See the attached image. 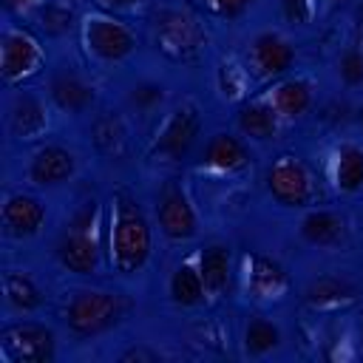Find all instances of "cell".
Returning a JSON list of instances; mask_svg holds the SVG:
<instances>
[{
    "label": "cell",
    "mask_w": 363,
    "mask_h": 363,
    "mask_svg": "<svg viewBox=\"0 0 363 363\" xmlns=\"http://www.w3.org/2000/svg\"><path fill=\"white\" fill-rule=\"evenodd\" d=\"M0 349L9 363H48V360H54L57 340L45 323L17 320V323L3 326Z\"/></svg>",
    "instance_id": "obj_4"
},
{
    "label": "cell",
    "mask_w": 363,
    "mask_h": 363,
    "mask_svg": "<svg viewBox=\"0 0 363 363\" xmlns=\"http://www.w3.org/2000/svg\"><path fill=\"white\" fill-rule=\"evenodd\" d=\"M250 62H252V68H255L258 77H267L269 79V77H281L284 71L292 68L295 51H292V45L284 37H278L272 31H264L250 45Z\"/></svg>",
    "instance_id": "obj_10"
},
{
    "label": "cell",
    "mask_w": 363,
    "mask_h": 363,
    "mask_svg": "<svg viewBox=\"0 0 363 363\" xmlns=\"http://www.w3.org/2000/svg\"><path fill=\"white\" fill-rule=\"evenodd\" d=\"M204 164L218 167V170H244L250 164V150L244 147V142L233 133H216L207 147H204Z\"/></svg>",
    "instance_id": "obj_16"
},
{
    "label": "cell",
    "mask_w": 363,
    "mask_h": 363,
    "mask_svg": "<svg viewBox=\"0 0 363 363\" xmlns=\"http://www.w3.org/2000/svg\"><path fill=\"white\" fill-rule=\"evenodd\" d=\"M349 298H354V289L346 281H340V278H318V281H312L306 286V301L318 303V306L349 301Z\"/></svg>",
    "instance_id": "obj_24"
},
{
    "label": "cell",
    "mask_w": 363,
    "mask_h": 363,
    "mask_svg": "<svg viewBox=\"0 0 363 363\" xmlns=\"http://www.w3.org/2000/svg\"><path fill=\"white\" fill-rule=\"evenodd\" d=\"M360 335H363V326H360Z\"/></svg>",
    "instance_id": "obj_35"
},
{
    "label": "cell",
    "mask_w": 363,
    "mask_h": 363,
    "mask_svg": "<svg viewBox=\"0 0 363 363\" xmlns=\"http://www.w3.org/2000/svg\"><path fill=\"white\" fill-rule=\"evenodd\" d=\"M40 62V48L34 45V40L23 31H6L3 34V45H0V71L6 82L20 79L23 74L34 71V65Z\"/></svg>",
    "instance_id": "obj_12"
},
{
    "label": "cell",
    "mask_w": 363,
    "mask_h": 363,
    "mask_svg": "<svg viewBox=\"0 0 363 363\" xmlns=\"http://www.w3.org/2000/svg\"><path fill=\"white\" fill-rule=\"evenodd\" d=\"M130 301L108 289H79L65 303V326L74 337L88 340L111 332L125 320Z\"/></svg>",
    "instance_id": "obj_2"
},
{
    "label": "cell",
    "mask_w": 363,
    "mask_h": 363,
    "mask_svg": "<svg viewBox=\"0 0 363 363\" xmlns=\"http://www.w3.org/2000/svg\"><path fill=\"white\" fill-rule=\"evenodd\" d=\"M301 235L315 247H337L346 238V221L332 210H312L301 221Z\"/></svg>",
    "instance_id": "obj_15"
},
{
    "label": "cell",
    "mask_w": 363,
    "mask_h": 363,
    "mask_svg": "<svg viewBox=\"0 0 363 363\" xmlns=\"http://www.w3.org/2000/svg\"><path fill=\"white\" fill-rule=\"evenodd\" d=\"M9 128L20 139L37 136L45 128V105L28 91L14 94V99L9 105Z\"/></svg>",
    "instance_id": "obj_14"
},
{
    "label": "cell",
    "mask_w": 363,
    "mask_h": 363,
    "mask_svg": "<svg viewBox=\"0 0 363 363\" xmlns=\"http://www.w3.org/2000/svg\"><path fill=\"white\" fill-rule=\"evenodd\" d=\"M281 343V332L275 323L264 320V318H252L244 329V349L250 354H267Z\"/></svg>",
    "instance_id": "obj_23"
},
{
    "label": "cell",
    "mask_w": 363,
    "mask_h": 363,
    "mask_svg": "<svg viewBox=\"0 0 363 363\" xmlns=\"http://www.w3.org/2000/svg\"><path fill=\"white\" fill-rule=\"evenodd\" d=\"M335 184L340 193H357L363 187V147L343 145L335 162Z\"/></svg>",
    "instance_id": "obj_22"
},
{
    "label": "cell",
    "mask_w": 363,
    "mask_h": 363,
    "mask_svg": "<svg viewBox=\"0 0 363 363\" xmlns=\"http://www.w3.org/2000/svg\"><path fill=\"white\" fill-rule=\"evenodd\" d=\"M122 136H125V130H122V125H119L116 116L105 113V116L96 119V125H94V142H96V147L102 153H116L122 147Z\"/></svg>",
    "instance_id": "obj_26"
},
{
    "label": "cell",
    "mask_w": 363,
    "mask_h": 363,
    "mask_svg": "<svg viewBox=\"0 0 363 363\" xmlns=\"http://www.w3.org/2000/svg\"><path fill=\"white\" fill-rule=\"evenodd\" d=\"M3 295H6V303L23 315L34 312L43 303V289L37 286V281L26 272H17V269L3 275Z\"/></svg>",
    "instance_id": "obj_19"
},
{
    "label": "cell",
    "mask_w": 363,
    "mask_h": 363,
    "mask_svg": "<svg viewBox=\"0 0 363 363\" xmlns=\"http://www.w3.org/2000/svg\"><path fill=\"white\" fill-rule=\"evenodd\" d=\"M281 11L289 23H306L312 14V3L309 0H281Z\"/></svg>",
    "instance_id": "obj_31"
},
{
    "label": "cell",
    "mask_w": 363,
    "mask_h": 363,
    "mask_svg": "<svg viewBox=\"0 0 363 363\" xmlns=\"http://www.w3.org/2000/svg\"><path fill=\"white\" fill-rule=\"evenodd\" d=\"M71 9H65V6H48V9H43V26L51 31V34H62V31H68L71 28Z\"/></svg>",
    "instance_id": "obj_29"
},
{
    "label": "cell",
    "mask_w": 363,
    "mask_h": 363,
    "mask_svg": "<svg viewBox=\"0 0 363 363\" xmlns=\"http://www.w3.org/2000/svg\"><path fill=\"white\" fill-rule=\"evenodd\" d=\"M45 221V204L28 193H11L3 201V230L11 238L37 235Z\"/></svg>",
    "instance_id": "obj_9"
},
{
    "label": "cell",
    "mask_w": 363,
    "mask_h": 363,
    "mask_svg": "<svg viewBox=\"0 0 363 363\" xmlns=\"http://www.w3.org/2000/svg\"><path fill=\"white\" fill-rule=\"evenodd\" d=\"M156 221H159V230L170 241H187L199 230V218H196L190 199L173 182H167L156 199Z\"/></svg>",
    "instance_id": "obj_6"
},
{
    "label": "cell",
    "mask_w": 363,
    "mask_h": 363,
    "mask_svg": "<svg viewBox=\"0 0 363 363\" xmlns=\"http://www.w3.org/2000/svg\"><path fill=\"white\" fill-rule=\"evenodd\" d=\"M94 218H96V204L88 201L85 207L77 210V216L71 218L68 230L57 241V258L68 272L94 275L96 267H99V247H96V241L91 235Z\"/></svg>",
    "instance_id": "obj_3"
},
{
    "label": "cell",
    "mask_w": 363,
    "mask_h": 363,
    "mask_svg": "<svg viewBox=\"0 0 363 363\" xmlns=\"http://www.w3.org/2000/svg\"><path fill=\"white\" fill-rule=\"evenodd\" d=\"M170 301L176 306H196L204 301V281H201V272L193 267V264H182L176 267V272L170 275Z\"/></svg>",
    "instance_id": "obj_20"
},
{
    "label": "cell",
    "mask_w": 363,
    "mask_h": 363,
    "mask_svg": "<svg viewBox=\"0 0 363 363\" xmlns=\"http://www.w3.org/2000/svg\"><path fill=\"white\" fill-rule=\"evenodd\" d=\"M272 108L278 111V116H286V119H298L309 111L312 105V88L303 82V79H284L275 85L272 96H269Z\"/></svg>",
    "instance_id": "obj_18"
},
{
    "label": "cell",
    "mask_w": 363,
    "mask_h": 363,
    "mask_svg": "<svg viewBox=\"0 0 363 363\" xmlns=\"http://www.w3.org/2000/svg\"><path fill=\"white\" fill-rule=\"evenodd\" d=\"M150 247H153V235H150V224H147L142 207L136 204L133 196L116 193V199H113V227H111L113 267L122 275H136L147 264Z\"/></svg>",
    "instance_id": "obj_1"
},
{
    "label": "cell",
    "mask_w": 363,
    "mask_h": 363,
    "mask_svg": "<svg viewBox=\"0 0 363 363\" xmlns=\"http://www.w3.org/2000/svg\"><path fill=\"white\" fill-rule=\"evenodd\" d=\"M284 284H286V278H284V272H281L278 264H272L267 258H255V267H252V289L258 295H272Z\"/></svg>",
    "instance_id": "obj_25"
},
{
    "label": "cell",
    "mask_w": 363,
    "mask_h": 363,
    "mask_svg": "<svg viewBox=\"0 0 363 363\" xmlns=\"http://www.w3.org/2000/svg\"><path fill=\"white\" fill-rule=\"evenodd\" d=\"M199 272H201V281H204L207 292L218 295L230 284V250L221 247V244L207 247L199 258Z\"/></svg>",
    "instance_id": "obj_21"
},
{
    "label": "cell",
    "mask_w": 363,
    "mask_h": 363,
    "mask_svg": "<svg viewBox=\"0 0 363 363\" xmlns=\"http://www.w3.org/2000/svg\"><path fill=\"white\" fill-rule=\"evenodd\" d=\"M238 130L250 139H272V133L278 130V111L272 108V102H247L238 108Z\"/></svg>",
    "instance_id": "obj_17"
},
{
    "label": "cell",
    "mask_w": 363,
    "mask_h": 363,
    "mask_svg": "<svg viewBox=\"0 0 363 363\" xmlns=\"http://www.w3.org/2000/svg\"><path fill=\"white\" fill-rule=\"evenodd\" d=\"M162 96H164V91H162V85H156V82H139V85H133V91H130V105L136 108V111H153L159 102H162Z\"/></svg>",
    "instance_id": "obj_27"
},
{
    "label": "cell",
    "mask_w": 363,
    "mask_h": 363,
    "mask_svg": "<svg viewBox=\"0 0 363 363\" xmlns=\"http://www.w3.org/2000/svg\"><path fill=\"white\" fill-rule=\"evenodd\" d=\"M337 71L346 85H363V54L357 48L343 51V57L337 60Z\"/></svg>",
    "instance_id": "obj_28"
},
{
    "label": "cell",
    "mask_w": 363,
    "mask_h": 363,
    "mask_svg": "<svg viewBox=\"0 0 363 363\" xmlns=\"http://www.w3.org/2000/svg\"><path fill=\"white\" fill-rule=\"evenodd\" d=\"M210 3V9H213V14H218V17H227V20H233V17H241L250 6H252V0H207Z\"/></svg>",
    "instance_id": "obj_30"
},
{
    "label": "cell",
    "mask_w": 363,
    "mask_h": 363,
    "mask_svg": "<svg viewBox=\"0 0 363 363\" xmlns=\"http://www.w3.org/2000/svg\"><path fill=\"white\" fill-rule=\"evenodd\" d=\"M267 190L284 207H303L312 201V176L298 159L281 156L267 170Z\"/></svg>",
    "instance_id": "obj_5"
},
{
    "label": "cell",
    "mask_w": 363,
    "mask_h": 363,
    "mask_svg": "<svg viewBox=\"0 0 363 363\" xmlns=\"http://www.w3.org/2000/svg\"><path fill=\"white\" fill-rule=\"evenodd\" d=\"M77 170V159L71 150L60 147V145H45L31 156L28 164V179L37 187H57L62 182H68Z\"/></svg>",
    "instance_id": "obj_11"
},
{
    "label": "cell",
    "mask_w": 363,
    "mask_h": 363,
    "mask_svg": "<svg viewBox=\"0 0 363 363\" xmlns=\"http://www.w3.org/2000/svg\"><path fill=\"white\" fill-rule=\"evenodd\" d=\"M48 94H51L54 105L60 111H68V113H82L85 108L94 105V88L71 71L54 74L51 82H48Z\"/></svg>",
    "instance_id": "obj_13"
},
{
    "label": "cell",
    "mask_w": 363,
    "mask_h": 363,
    "mask_svg": "<svg viewBox=\"0 0 363 363\" xmlns=\"http://www.w3.org/2000/svg\"><path fill=\"white\" fill-rule=\"evenodd\" d=\"M199 128H201V119H199V111H196L193 105L176 108L173 116L167 119V125H164L162 133H159L156 153L170 156V159L187 156V150H190V147L196 145V139H199Z\"/></svg>",
    "instance_id": "obj_8"
},
{
    "label": "cell",
    "mask_w": 363,
    "mask_h": 363,
    "mask_svg": "<svg viewBox=\"0 0 363 363\" xmlns=\"http://www.w3.org/2000/svg\"><path fill=\"white\" fill-rule=\"evenodd\" d=\"M23 3H28V0H6V6H23Z\"/></svg>",
    "instance_id": "obj_33"
},
{
    "label": "cell",
    "mask_w": 363,
    "mask_h": 363,
    "mask_svg": "<svg viewBox=\"0 0 363 363\" xmlns=\"http://www.w3.org/2000/svg\"><path fill=\"white\" fill-rule=\"evenodd\" d=\"M102 3H108V6H113V9H125V6H133V3H139V0H102Z\"/></svg>",
    "instance_id": "obj_32"
},
{
    "label": "cell",
    "mask_w": 363,
    "mask_h": 363,
    "mask_svg": "<svg viewBox=\"0 0 363 363\" xmlns=\"http://www.w3.org/2000/svg\"><path fill=\"white\" fill-rule=\"evenodd\" d=\"M360 122H363V108H360Z\"/></svg>",
    "instance_id": "obj_34"
},
{
    "label": "cell",
    "mask_w": 363,
    "mask_h": 363,
    "mask_svg": "<svg viewBox=\"0 0 363 363\" xmlns=\"http://www.w3.org/2000/svg\"><path fill=\"white\" fill-rule=\"evenodd\" d=\"M85 45L94 57L105 62H119L136 48V37L116 20L108 17H91L85 23Z\"/></svg>",
    "instance_id": "obj_7"
}]
</instances>
